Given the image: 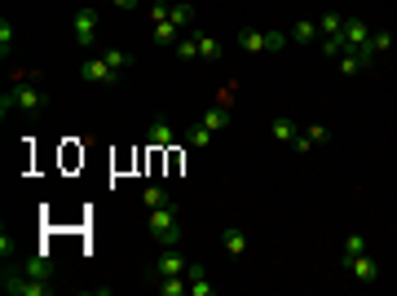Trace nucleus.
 I'll use <instances>...</instances> for the list:
<instances>
[{
    "label": "nucleus",
    "instance_id": "nucleus-13",
    "mask_svg": "<svg viewBox=\"0 0 397 296\" xmlns=\"http://www.w3.org/2000/svg\"><path fill=\"white\" fill-rule=\"evenodd\" d=\"M291 40H296V44H313V40H318V18L296 23V27H291Z\"/></svg>",
    "mask_w": 397,
    "mask_h": 296
},
{
    "label": "nucleus",
    "instance_id": "nucleus-33",
    "mask_svg": "<svg viewBox=\"0 0 397 296\" xmlns=\"http://www.w3.org/2000/svg\"><path fill=\"white\" fill-rule=\"evenodd\" d=\"M291 151H296V155H305V151H313V142H309L305 133H296V142H291Z\"/></svg>",
    "mask_w": 397,
    "mask_h": 296
},
{
    "label": "nucleus",
    "instance_id": "nucleus-1",
    "mask_svg": "<svg viewBox=\"0 0 397 296\" xmlns=\"http://www.w3.org/2000/svg\"><path fill=\"white\" fill-rule=\"evenodd\" d=\"M146 226H151V235L163 243V248H177V243L186 239V226H181V212H177V204L146 208Z\"/></svg>",
    "mask_w": 397,
    "mask_h": 296
},
{
    "label": "nucleus",
    "instance_id": "nucleus-6",
    "mask_svg": "<svg viewBox=\"0 0 397 296\" xmlns=\"http://www.w3.org/2000/svg\"><path fill=\"white\" fill-rule=\"evenodd\" d=\"M5 292H13V296H49V283L44 278H18V274H9L5 270Z\"/></svg>",
    "mask_w": 397,
    "mask_h": 296
},
{
    "label": "nucleus",
    "instance_id": "nucleus-26",
    "mask_svg": "<svg viewBox=\"0 0 397 296\" xmlns=\"http://www.w3.org/2000/svg\"><path fill=\"white\" fill-rule=\"evenodd\" d=\"M198 58H208V62H217L221 58V44L212 40V36H198Z\"/></svg>",
    "mask_w": 397,
    "mask_h": 296
},
{
    "label": "nucleus",
    "instance_id": "nucleus-24",
    "mask_svg": "<svg viewBox=\"0 0 397 296\" xmlns=\"http://www.w3.org/2000/svg\"><path fill=\"white\" fill-rule=\"evenodd\" d=\"M362 252H367V239H362L358 230H353V235L344 239V261H353V257H362Z\"/></svg>",
    "mask_w": 397,
    "mask_h": 296
},
{
    "label": "nucleus",
    "instance_id": "nucleus-30",
    "mask_svg": "<svg viewBox=\"0 0 397 296\" xmlns=\"http://www.w3.org/2000/svg\"><path fill=\"white\" fill-rule=\"evenodd\" d=\"M177 58H198V36H190V40H177Z\"/></svg>",
    "mask_w": 397,
    "mask_h": 296
},
{
    "label": "nucleus",
    "instance_id": "nucleus-28",
    "mask_svg": "<svg viewBox=\"0 0 397 296\" xmlns=\"http://www.w3.org/2000/svg\"><path fill=\"white\" fill-rule=\"evenodd\" d=\"M301 133L313 142V146H322V142H331V128L327 124H309V128H301Z\"/></svg>",
    "mask_w": 397,
    "mask_h": 296
},
{
    "label": "nucleus",
    "instance_id": "nucleus-9",
    "mask_svg": "<svg viewBox=\"0 0 397 296\" xmlns=\"http://www.w3.org/2000/svg\"><path fill=\"white\" fill-rule=\"evenodd\" d=\"M340 36H344V49H362V44L371 40V27L362 23V18H344V31H340Z\"/></svg>",
    "mask_w": 397,
    "mask_h": 296
},
{
    "label": "nucleus",
    "instance_id": "nucleus-11",
    "mask_svg": "<svg viewBox=\"0 0 397 296\" xmlns=\"http://www.w3.org/2000/svg\"><path fill=\"white\" fill-rule=\"evenodd\" d=\"M186 278L190 274H168V278H155V288H159V296H186L190 292Z\"/></svg>",
    "mask_w": 397,
    "mask_h": 296
},
{
    "label": "nucleus",
    "instance_id": "nucleus-10",
    "mask_svg": "<svg viewBox=\"0 0 397 296\" xmlns=\"http://www.w3.org/2000/svg\"><path fill=\"white\" fill-rule=\"evenodd\" d=\"M239 49H243V54H270V36L256 31V27H243L239 31Z\"/></svg>",
    "mask_w": 397,
    "mask_h": 296
},
{
    "label": "nucleus",
    "instance_id": "nucleus-18",
    "mask_svg": "<svg viewBox=\"0 0 397 296\" xmlns=\"http://www.w3.org/2000/svg\"><path fill=\"white\" fill-rule=\"evenodd\" d=\"M102 58L111 62V71H120V75L132 67V54H124V49H102Z\"/></svg>",
    "mask_w": 397,
    "mask_h": 296
},
{
    "label": "nucleus",
    "instance_id": "nucleus-22",
    "mask_svg": "<svg viewBox=\"0 0 397 296\" xmlns=\"http://www.w3.org/2000/svg\"><path fill=\"white\" fill-rule=\"evenodd\" d=\"M9 49H13V23H9V13H0V58L9 62Z\"/></svg>",
    "mask_w": 397,
    "mask_h": 296
},
{
    "label": "nucleus",
    "instance_id": "nucleus-20",
    "mask_svg": "<svg viewBox=\"0 0 397 296\" xmlns=\"http://www.w3.org/2000/svg\"><path fill=\"white\" fill-rule=\"evenodd\" d=\"M203 128H212V133H221V128H229V111H225V102H221L217 111H208V115H203Z\"/></svg>",
    "mask_w": 397,
    "mask_h": 296
},
{
    "label": "nucleus",
    "instance_id": "nucleus-7",
    "mask_svg": "<svg viewBox=\"0 0 397 296\" xmlns=\"http://www.w3.org/2000/svg\"><path fill=\"white\" fill-rule=\"evenodd\" d=\"M340 266L349 270V274L358 278V283H375V278L384 274V270H379V261H375V257H367V252H362V257H353V261H340Z\"/></svg>",
    "mask_w": 397,
    "mask_h": 296
},
{
    "label": "nucleus",
    "instance_id": "nucleus-29",
    "mask_svg": "<svg viewBox=\"0 0 397 296\" xmlns=\"http://www.w3.org/2000/svg\"><path fill=\"white\" fill-rule=\"evenodd\" d=\"M322 54L327 58H340L344 54V36H322Z\"/></svg>",
    "mask_w": 397,
    "mask_h": 296
},
{
    "label": "nucleus",
    "instance_id": "nucleus-4",
    "mask_svg": "<svg viewBox=\"0 0 397 296\" xmlns=\"http://www.w3.org/2000/svg\"><path fill=\"white\" fill-rule=\"evenodd\" d=\"M13 102H18V111H27V115H40L44 106H49V93L36 85V75H27L18 89H13Z\"/></svg>",
    "mask_w": 397,
    "mask_h": 296
},
{
    "label": "nucleus",
    "instance_id": "nucleus-32",
    "mask_svg": "<svg viewBox=\"0 0 397 296\" xmlns=\"http://www.w3.org/2000/svg\"><path fill=\"white\" fill-rule=\"evenodd\" d=\"M0 252H5V261H9V252H13V235H9V226L0 230Z\"/></svg>",
    "mask_w": 397,
    "mask_h": 296
},
{
    "label": "nucleus",
    "instance_id": "nucleus-31",
    "mask_svg": "<svg viewBox=\"0 0 397 296\" xmlns=\"http://www.w3.org/2000/svg\"><path fill=\"white\" fill-rule=\"evenodd\" d=\"M265 36H270V54H278V49H287V31H265Z\"/></svg>",
    "mask_w": 397,
    "mask_h": 296
},
{
    "label": "nucleus",
    "instance_id": "nucleus-15",
    "mask_svg": "<svg viewBox=\"0 0 397 296\" xmlns=\"http://www.w3.org/2000/svg\"><path fill=\"white\" fill-rule=\"evenodd\" d=\"M190 296H212V283H208L203 266H190Z\"/></svg>",
    "mask_w": 397,
    "mask_h": 296
},
{
    "label": "nucleus",
    "instance_id": "nucleus-34",
    "mask_svg": "<svg viewBox=\"0 0 397 296\" xmlns=\"http://www.w3.org/2000/svg\"><path fill=\"white\" fill-rule=\"evenodd\" d=\"M106 5H115V9H141V0H106Z\"/></svg>",
    "mask_w": 397,
    "mask_h": 296
},
{
    "label": "nucleus",
    "instance_id": "nucleus-12",
    "mask_svg": "<svg viewBox=\"0 0 397 296\" xmlns=\"http://www.w3.org/2000/svg\"><path fill=\"white\" fill-rule=\"evenodd\" d=\"M270 133H274L278 142H296V133H301V128H296L287 115H270Z\"/></svg>",
    "mask_w": 397,
    "mask_h": 296
},
{
    "label": "nucleus",
    "instance_id": "nucleus-16",
    "mask_svg": "<svg viewBox=\"0 0 397 296\" xmlns=\"http://www.w3.org/2000/svg\"><path fill=\"white\" fill-rule=\"evenodd\" d=\"M177 36H181V27L177 23H168V18H163V23H155V44H177Z\"/></svg>",
    "mask_w": 397,
    "mask_h": 296
},
{
    "label": "nucleus",
    "instance_id": "nucleus-2",
    "mask_svg": "<svg viewBox=\"0 0 397 296\" xmlns=\"http://www.w3.org/2000/svg\"><path fill=\"white\" fill-rule=\"evenodd\" d=\"M71 31H75V44L93 49L97 36H102V13H97V9H75L71 13Z\"/></svg>",
    "mask_w": 397,
    "mask_h": 296
},
{
    "label": "nucleus",
    "instance_id": "nucleus-23",
    "mask_svg": "<svg viewBox=\"0 0 397 296\" xmlns=\"http://www.w3.org/2000/svg\"><path fill=\"white\" fill-rule=\"evenodd\" d=\"M141 204H146V208H163V204H172V195L159 190V186H146V190H141Z\"/></svg>",
    "mask_w": 397,
    "mask_h": 296
},
{
    "label": "nucleus",
    "instance_id": "nucleus-14",
    "mask_svg": "<svg viewBox=\"0 0 397 296\" xmlns=\"http://www.w3.org/2000/svg\"><path fill=\"white\" fill-rule=\"evenodd\" d=\"M172 137H177V133H172V124H168V120H159V124L151 128V146H155V151H168Z\"/></svg>",
    "mask_w": 397,
    "mask_h": 296
},
{
    "label": "nucleus",
    "instance_id": "nucleus-3",
    "mask_svg": "<svg viewBox=\"0 0 397 296\" xmlns=\"http://www.w3.org/2000/svg\"><path fill=\"white\" fill-rule=\"evenodd\" d=\"M80 80H84V85H93V89H111L115 80H120V71H111V62H106L102 54H93V58L80 62Z\"/></svg>",
    "mask_w": 397,
    "mask_h": 296
},
{
    "label": "nucleus",
    "instance_id": "nucleus-21",
    "mask_svg": "<svg viewBox=\"0 0 397 296\" xmlns=\"http://www.w3.org/2000/svg\"><path fill=\"white\" fill-rule=\"evenodd\" d=\"M168 23H177L181 31H186L194 23V5H168Z\"/></svg>",
    "mask_w": 397,
    "mask_h": 296
},
{
    "label": "nucleus",
    "instance_id": "nucleus-27",
    "mask_svg": "<svg viewBox=\"0 0 397 296\" xmlns=\"http://www.w3.org/2000/svg\"><path fill=\"white\" fill-rule=\"evenodd\" d=\"M186 142L194 146V151H203V146H212V128H203V124L190 128V137H186Z\"/></svg>",
    "mask_w": 397,
    "mask_h": 296
},
{
    "label": "nucleus",
    "instance_id": "nucleus-19",
    "mask_svg": "<svg viewBox=\"0 0 397 296\" xmlns=\"http://www.w3.org/2000/svg\"><path fill=\"white\" fill-rule=\"evenodd\" d=\"M27 274H31V278H44V283H49V278H53V266H49V257L40 252V257L27 261Z\"/></svg>",
    "mask_w": 397,
    "mask_h": 296
},
{
    "label": "nucleus",
    "instance_id": "nucleus-8",
    "mask_svg": "<svg viewBox=\"0 0 397 296\" xmlns=\"http://www.w3.org/2000/svg\"><path fill=\"white\" fill-rule=\"evenodd\" d=\"M221 248H225V257H247L252 239H247L243 226H225V230H221Z\"/></svg>",
    "mask_w": 397,
    "mask_h": 296
},
{
    "label": "nucleus",
    "instance_id": "nucleus-17",
    "mask_svg": "<svg viewBox=\"0 0 397 296\" xmlns=\"http://www.w3.org/2000/svg\"><path fill=\"white\" fill-rule=\"evenodd\" d=\"M344 31V13H322L318 18V36H340Z\"/></svg>",
    "mask_w": 397,
    "mask_h": 296
},
{
    "label": "nucleus",
    "instance_id": "nucleus-5",
    "mask_svg": "<svg viewBox=\"0 0 397 296\" xmlns=\"http://www.w3.org/2000/svg\"><path fill=\"white\" fill-rule=\"evenodd\" d=\"M168 274H190L186 257H181L177 248H163V252L151 261V278H168Z\"/></svg>",
    "mask_w": 397,
    "mask_h": 296
},
{
    "label": "nucleus",
    "instance_id": "nucleus-25",
    "mask_svg": "<svg viewBox=\"0 0 397 296\" xmlns=\"http://www.w3.org/2000/svg\"><path fill=\"white\" fill-rule=\"evenodd\" d=\"M362 71V58L353 54V49H344V54H340V75H358Z\"/></svg>",
    "mask_w": 397,
    "mask_h": 296
}]
</instances>
